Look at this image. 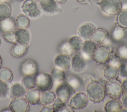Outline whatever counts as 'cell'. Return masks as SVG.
I'll use <instances>...</instances> for the list:
<instances>
[{
    "label": "cell",
    "mask_w": 127,
    "mask_h": 112,
    "mask_svg": "<svg viewBox=\"0 0 127 112\" xmlns=\"http://www.w3.org/2000/svg\"><path fill=\"white\" fill-rule=\"evenodd\" d=\"M86 93L92 102L100 103L103 101L106 96L105 84L98 80L91 79L87 84Z\"/></svg>",
    "instance_id": "1"
},
{
    "label": "cell",
    "mask_w": 127,
    "mask_h": 112,
    "mask_svg": "<svg viewBox=\"0 0 127 112\" xmlns=\"http://www.w3.org/2000/svg\"><path fill=\"white\" fill-rule=\"evenodd\" d=\"M96 4L103 13L111 16L117 15L123 9L121 0H101Z\"/></svg>",
    "instance_id": "2"
},
{
    "label": "cell",
    "mask_w": 127,
    "mask_h": 112,
    "mask_svg": "<svg viewBox=\"0 0 127 112\" xmlns=\"http://www.w3.org/2000/svg\"><path fill=\"white\" fill-rule=\"evenodd\" d=\"M21 10L24 14L33 19L38 18L41 14L39 3L34 0H25L21 5Z\"/></svg>",
    "instance_id": "3"
},
{
    "label": "cell",
    "mask_w": 127,
    "mask_h": 112,
    "mask_svg": "<svg viewBox=\"0 0 127 112\" xmlns=\"http://www.w3.org/2000/svg\"><path fill=\"white\" fill-rule=\"evenodd\" d=\"M105 88L106 95L111 99H120L123 93L121 82L116 79L108 80Z\"/></svg>",
    "instance_id": "4"
},
{
    "label": "cell",
    "mask_w": 127,
    "mask_h": 112,
    "mask_svg": "<svg viewBox=\"0 0 127 112\" xmlns=\"http://www.w3.org/2000/svg\"><path fill=\"white\" fill-rule=\"evenodd\" d=\"M88 101L89 98L86 92H78L71 97L68 105L72 110H80L87 106Z\"/></svg>",
    "instance_id": "5"
},
{
    "label": "cell",
    "mask_w": 127,
    "mask_h": 112,
    "mask_svg": "<svg viewBox=\"0 0 127 112\" xmlns=\"http://www.w3.org/2000/svg\"><path fill=\"white\" fill-rule=\"evenodd\" d=\"M112 53V51L108 46L101 45L97 47L92 58L98 64H105L109 63Z\"/></svg>",
    "instance_id": "6"
},
{
    "label": "cell",
    "mask_w": 127,
    "mask_h": 112,
    "mask_svg": "<svg viewBox=\"0 0 127 112\" xmlns=\"http://www.w3.org/2000/svg\"><path fill=\"white\" fill-rule=\"evenodd\" d=\"M75 90L67 82H62L58 84L55 93L57 98L63 102H68Z\"/></svg>",
    "instance_id": "7"
},
{
    "label": "cell",
    "mask_w": 127,
    "mask_h": 112,
    "mask_svg": "<svg viewBox=\"0 0 127 112\" xmlns=\"http://www.w3.org/2000/svg\"><path fill=\"white\" fill-rule=\"evenodd\" d=\"M20 74L22 76L33 75L36 77L39 72L37 62L31 58H28L22 62L19 67Z\"/></svg>",
    "instance_id": "8"
},
{
    "label": "cell",
    "mask_w": 127,
    "mask_h": 112,
    "mask_svg": "<svg viewBox=\"0 0 127 112\" xmlns=\"http://www.w3.org/2000/svg\"><path fill=\"white\" fill-rule=\"evenodd\" d=\"M36 82L41 92L51 90L54 84L51 74L47 73H38L36 76Z\"/></svg>",
    "instance_id": "9"
},
{
    "label": "cell",
    "mask_w": 127,
    "mask_h": 112,
    "mask_svg": "<svg viewBox=\"0 0 127 112\" xmlns=\"http://www.w3.org/2000/svg\"><path fill=\"white\" fill-rule=\"evenodd\" d=\"M87 66L86 60L80 52L74 53L71 58L70 68L75 73H80L84 71Z\"/></svg>",
    "instance_id": "10"
},
{
    "label": "cell",
    "mask_w": 127,
    "mask_h": 112,
    "mask_svg": "<svg viewBox=\"0 0 127 112\" xmlns=\"http://www.w3.org/2000/svg\"><path fill=\"white\" fill-rule=\"evenodd\" d=\"M9 108L12 112H27L30 110L29 102L23 97L13 98L9 103Z\"/></svg>",
    "instance_id": "11"
},
{
    "label": "cell",
    "mask_w": 127,
    "mask_h": 112,
    "mask_svg": "<svg viewBox=\"0 0 127 112\" xmlns=\"http://www.w3.org/2000/svg\"><path fill=\"white\" fill-rule=\"evenodd\" d=\"M38 3L41 10L48 15L57 14L59 11V3L55 0H40Z\"/></svg>",
    "instance_id": "12"
},
{
    "label": "cell",
    "mask_w": 127,
    "mask_h": 112,
    "mask_svg": "<svg viewBox=\"0 0 127 112\" xmlns=\"http://www.w3.org/2000/svg\"><path fill=\"white\" fill-rule=\"evenodd\" d=\"M96 29V27L93 23L91 22L84 23L77 30L78 36L83 40L91 39Z\"/></svg>",
    "instance_id": "13"
},
{
    "label": "cell",
    "mask_w": 127,
    "mask_h": 112,
    "mask_svg": "<svg viewBox=\"0 0 127 112\" xmlns=\"http://www.w3.org/2000/svg\"><path fill=\"white\" fill-rule=\"evenodd\" d=\"M97 47V43L91 39L84 40L82 43L81 50L79 52L86 60H89L92 58Z\"/></svg>",
    "instance_id": "14"
},
{
    "label": "cell",
    "mask_w": 127,
    "mask_h": 112,
    "mask_svg": "<svg viewBox=\"0 0 127 112\" xmlns=\"http://www.w3.org/2000/svg\"><path fill=\"white\" fill-rule=\"evenodd\" d=\"M17 43L30 45L31 34L27 29L16 28L14 31Z\"/></svg>",
    "instance_id": "15"
},
{
    "label": "cell",
    "mask_w": 127,
    "mask_h": 112,
    "mask_svg": "<svg viewBox=\"0 0 127 112\" xmlns=\"http://www.w3.org/2000/svg\"><path fill=\"white\" fill-rule=\"evenodd\" d=\"M29 45L18 43L13 44L10 49L11 55L15 58L24 57L28 52Z\"/></svg>",
    "instance_id": "16"
},
{
    "label": "cell",
    "mask_w": 127,
    "mask_h": 112,
    "mask_svg": "<svg viewBox=\"0 0 127 112\" xmlns=\"http://www.w3.org/2000/svg\"><path fill=\"white\" fill-rule=\"evenodd\" d=\"M54 64L63 70L68 69L70 68L71 58L69 56L60 53L54 59Z\"/></svg>",
    "instance_id": "17"
},
{
    "label": "cell",
    "mask_w": 127,
    "mask_h": 112,
    "mask_svg": "<svg viewBox=\"0 0 127 112\" xmlns=\"http://www.w3.org/2000/svg\"><path fill=\"white\" fill-rule=\"evenodd\" d=\"M123 107L120 99H111L106 102L104 109L106 112H122Z\"/></svg>",
    "instance_id": "18"
},
{
    "label": "cell",
    "mask_w": 127,
    "mask_h": 112,
    "mask_svg": "<svg viewBox=\"0 0 127 112\" xmlns=\"http://www.w3.org/2000/svg\"><path fill=\"white\" fill-rule=\"evenodd\" d=\"M108 31L103 28H96L91 37V39L97 44H101L108 38Z\"/></svg>",
    "instance_id": "19"
},
{
    "label": "cell",
    "mask_w": 127,
    "mask_h": 112,
    "mask_svg": "<svg viewBox=\"0 0 127 112\" xmlns=\"http://www.w3.org/2000/svg\"><path fill=\"white\" fill-rule=\"evenodd\" d=\"M16 27L15 21L10 16L0 20V30L3 33L14 32Z\"/></svg>",
    "instance_id": "20"
},
{
    "label": "cell",
    "mask_w": 127,
    "mask_h": 112,
    "mask_svg": "<svg viewBox=\"0 0 127 112\" xmlns=\"http://www.w3.org/2000/svg\"><path fill=\"white\" fill-rule=\"evenodd\" d=\"M26 89L19 82L14 83L9 88V94L11 98H15L18 97H22L25 95Z\"/></svg>",
    "instance_id": "21"
},
{
    "label": "cell",
    "mask_w": 127,
    "mask_h": 112,
    "mask_svg": "<svg viewBox=\"0 0 127 112\" xmlns=\"http://www.w3.org/2000/svg\"><path fill=\"white\" fill-rule=\"evenodd\" d=\"M25 99L31 105H36L40 102L41 93L38 88H34L28 90L26 92Z\"/></svg>",
    "instance_id": "22"
},
{
    "label": "cell",
    "mask_w": 127,
    "mask_h": 112,
    "mask_svg": "<svg viewBox=\"0 0 127 112\" xmlns=\"http://www.w3.org/2000/svg\"><path fill=\"white\" fill-rule=\"evenodd\" d=\"M57 98L56 93L50 90L42 92L40 102L43 105H49L52 104Z\"/></svg>",
    "instance_id": "23"
},
{
    "label": "cell",
    "mask_w": 127,
    "mask_h": 112,
    "mask_svg": "<svg viewBox=\"0 0 127 112\" xmlns=\"http://www.w3.org/2000/svg\"><path fill=\"white\" fill-rule=\"evenodd\" d=\"M127 36V32L126 29L123 28L117 25H116L113 28L111 37L115 41H120L126 38Z\"/></svg>",
    "instance_id": "24"
},
{
    "label": "cell",
    "mask_w": 127,
    "mask_h": 112,
    "mask_svg": "<svg viewBox=\"0 0 127 112\" xmlns=\"http://www.w3.org/2000/svg\"><path fill=\"white\" fill-rule=\"evenodd\" d=\"M119 75L118 68L113 65H109L103 71V76L107 80L115 79Z\"/></svg>",
    "instance_id": "25"
},
{
    "label": "cell",
    "mask_w": 127,
    "mask_h": 112,
    "mask_svg": "<svg viewBox=\"0 0 127 112\" xmlns=\"http://www.w3.org/2000/svg\"><path fill=\"white\" fill-rule=\"evenodd\" d=\"M50 74L52 77L54 83L55 84H59V83H62L65 78L64 70L56 66L52 70Z\"/></svg>",
    "instance_id": "26"
},
{
    "label": "cell",
    "mask_w": 127,
    "mask_h": 112,
    "mask_svg": "<svg viewBox=\"0 0 127 112\" xmlns=\"http://www.w3.org/2000/svg\"><path fill=\"white\" fill-rule=\"evenodd\" d=\"M51 106L53 110V112H73V110L67 104V103L62 102L57 98L52 103Z\"/></svg>",
    "instance_id": "27"
},
{
    "label": "cell",
    "mask_w": 127,
    "mask_h": 112,
    "mask_svg": "<svg viewBox=\"0 0 127 112\" xmlns=\"http://www.w3.org/2000/svg\"><path fill=\"white\" fill-rule=\"evenodd\" d=\"M68 41L74 53L79 52L81 51L83 40L79 36H72L69 38Z\"/></svg>",
    "instance_id": "28"
},
{
    "label": "cell",
    "mask_w": 127,
    "mask_h": 112,
    "mask_svg": "<svg viewBox=\"0 0 127 112\" xmlns=\"http://www.w3.org/2000/svg\"><path fill=\"white\" fill-rule=\"evenodd\" d=\"M15 21L16 26L18 28L28 29L30 26V20L28 16L24 14L18 15Z\"/></svg>",
    "instance_id": "29"
},
{
    "label": "cell",
    "mask_w": 127,
    "mask_h": 112,
    "mask_svg": "<svg viewBox=\"0 0 127 112\" xmlns=\"http://www.w3.org/2000/svg\"><path fill=\"white\" fill-rule=\"evenodd\" d=\"M11 12V6L7 1L0 3V20L9 17Z\"/></svg>",
    "instance_id": "30"
},
{
    "label": "cell",
    "mask_w": 127,
    "mask_h": 112,
    "mask_svg": "<svg viewBox=\"0 0 127 112\" xmlns=\"http://www.w3.org/2000/svg\"><path fill=\"white\" fill-rule=\"evenodd\" d=\"M116 25L127 29V8L122 9L117 15Z\"/></svg>",
    "instance_id": "31"
},
{
    "label": "cell",
    "mask_w": 127,
    "mask_h": 112,
    "mask_svg": "<svg viewBox=\"0 0 127 112\" xmlns=\"http://www.w3.org/2000/svg\"><path fill=\"white\" fill-rule=\"evenodd\" d=\"M13 74L12 71L7 67H1L0 68V79L7 83L12 81Z\"/></svg>",
    "instance_id": "32"
},
{
    "label": "cell",
    "mask_w": 127,
    "mask_h": 112,
    "mask_svg": "<svg viewBox=\"0 0 127 112\" xmlns=\"http://www.w3.org/2000/svg\"><path fill=\"white\" fill-rule=\"evenodd\" d=\"M22 83L27 90L35 88L36 86V77L33 75L23 76L22 79Z\"/></svg>",
    "instance_id": "33"
},
{
    "label": "cell",
    "mask_w": 127,
    "mask_h": 112,
    "mask_svg": "<svg viewBox=\"0 0 127 112\" xmlns=\"http://www.w3.org/2000/svg\"><path fill=\"white\" fill-rule=\"evenodd\" d=\"M58 50L60 53L69 57L74 54L68 41H65L61 43L59 45Z\"/></svg>",
    "instance_id": "34"
},
{
    "label": "cell",
    "mask_w": 127,
    "mask_h": 112,
    "mask_svg": "<svg viewBox=\"0 0 127 112\" xmlns=\"http://www.w3.org/2000/svg\"><path fill=\"white\" fill-rule=\"evenodd\" d=\"M66 82L68 83L75 90L80 88L82 85L81 79L74 75H69L66 79Z\"/></svg>",
    "instance_id": "35"
},
{
    "label": "cell",
    "mask_w": 127,
    "mask_h": 112,
    "mask_svg": "<svg viewBox=\"0 0 127 112\" xmlns=\"http://www.w3.org/2000/svg\"><path fill=\"white\" fill-rule=\"evenodd\" d=\"M116 53L120 59L127 60V45L122 44L118 46Z\"/></svg>",
    "instance_id": "36"
},
{
    "label": "cell",
    "mask_w": 127,
    "mask_h": 112,
    "mask_svg": "<svg viewBox=\"0 0 127 112\" xmlns=\"http://www.w3.org/2000/svg\"><path fill=\"white\" fill-rule=\"evenodd\" d=\"M9 87L7 83L0 79V98H5L9 94Z\"/></svg>",
    "instance_id": "37"
},
{
    "label": "cell",
    "mask_w": 127,
    "mask_h": 112,
    "mask_svg": "<svg viewBox=\"0 0 127 112\" xmlns=\"http://www.w3.org/2000/svg\"><path fill=\"white\" fill-rule=\"evenodd\" d=\"M3 37L7 42L9 43L13 44L17 43L14 32H10L3 33Z\"/></svg>",
    "instance_id": "38"
},
{
    "label": "cell",
    "mask_w": 127,
    "mask_h": 112,
    "mask_svg": "<svg viewBox=\"0 0 127 112\" xmlns=\"http://www.w3.org/2000/svg\"><path fill=\"white\" fill-rule=\"evenodd\" d=\"M119 74L123 78L127 77V60L120 65L118 67Z\"/></svg>",
    "instance_id": "39"
},
{
    "label": "cell",
    "mask_w": 127,
    "mask_h": 112,
    "mask_svg": "<svg viewBox=\"0 0 127 112\" xmlns=\"http://www.w3.org/2000/svg\"><path fill=\"white\" fill-rule=\"evenodd\" d=\"M122 103L123 107L127 110V94L123 93L122 95Z\"/></svg>",
    "instance_id": "40"
},
{
    "label": "cell",
    "mask_w": 127,
    "mask_h": 112,
    "mask_svg": "<svg viewBox=\"0 0 127 112\" xmlns=\"http://www.w3.org/2000/svg\"><path fill=\"white\" fill-rule=\"evenodd\" d=\"M40 111L41 112H53V110L52 106H50L49 105H43Z\"/></svg>",
    "instance_id": "41"
},
{
    "label": "cell",
    "mask_w": 127,
    "mask_h": 112,
    "mask_svg": "<svg viewBox=\"0 0 127 112\" xmlns=\"http://www.w3.org/2000/svg\"><path fill=\"white\" fill-rule=\"evenodd\" d=\"M123 93L127 94V77L125 78L121 82Z\"/></svg>",
    "instance_id": "42"
},
{
    "label": "cell",
    "mask_w": 127,
    "mask_h": 112,
    "mask_svg": "<svg viewBox=\"0 0 127 112\" xmlns=\"http://www.w3.org/2000/svg\"><path fill=\"white\" fill-rule=\"evenodd\" d=\"M77 2L82 4H89L91 5V2L90 0H75Z\"/></svg>",
    "instance_id": "43"
},
{
    "label": "cell",
    "mask_w": 127,
    "mask_h": 112,
    "mask_svg": "<svg viewBox=\"0 0 127 112\" xmlns=\"http://www.w3.org/2000/svg\"><path fill=\"white\" fill-rule=\"evenodd\" d=\"M57 3H58L59 4L60 3H64L66 0H55Z\"/></svg>",
    "instance_id": "44"
},
{
    "label": "cell",
    "mask_w": 127,
    "mask_h": 112,
    "mask_svg": "<svg viewBox=\"0 0 127 112\" xmlns=\"http://www.w3.org/2000/svg\"><path fill=\"white\" fill-rule=\"evenodd\" d=\"M1 112H11V110L10 109H3V110L1 111Z\"/></svg>",
    "instance_id": "45"
},
{
    "label": "cell",
    "mask_w": 127,
    "mask_h": 112,
    "mask_svg": "<svg viewBox=\"0 0 127 112\" xmlns=\"http://www.w3.org/2000/svg\"><path fill=\"white\" fill-rule=\"evenodd\" d=\"M2 65V61L1 57V56L0 55V68L1 67Z\"/></svg>",
    "instance_id": "46"
},
{
    "label": "cell",
    "mask_w": 127,
    "mask_h": 112,
    "mask_svg": "<svg viewBox=\"0 0 127 112\" xmlns=\"http://www.w3.org/2000/svg\"><path fill=\"white\" fill-rule=\"evenodd\" d=\"M7 0H0V3L4 2V1H7Z\"/></svg>",
    "instance_id": "47"
},
{
    "label": "cell",
    "mask_w": 127,
    "mask_h": 112,
    "mask_svg": "<svg viewBox=\"0 0 127 112\" xmlns=\"http://www.w3.org/2000/svg\"><path fill=\"white\" fill-rule=\"evenodd\" d=\"M17 0L18 1H24L25 0Z\"/></svg>",
    "instance_id": "48"
},
{
    "label": "cell",
    "mask_w": 127,
    "mask_h": 112,
    "mask_svg": "<svg viewBox=\"0 0 127 112\" xmlns=\"http://www.w3.org/2000/svg\"><path fill=\"white\" fill-rule=\"evenodd\" d=\"M1 45V39L0 38V47Z\"/></svg>",
    "instance_id": "49"
},
{
    "label": "cell",
    "mask_w": 127,
    "mask_h": 112,
    "mask_svg": "<svg viewBox=\"0 0 127 112\" xmlns=\"http://www.w3.org/2000/svg\"><path fill=\"white\" fill-rule=\"evenodd\" d=\"M35 0V1H37V2H38L40 0Z\"/></svg>",
    "instance_id": "50"
}]
</instances>
